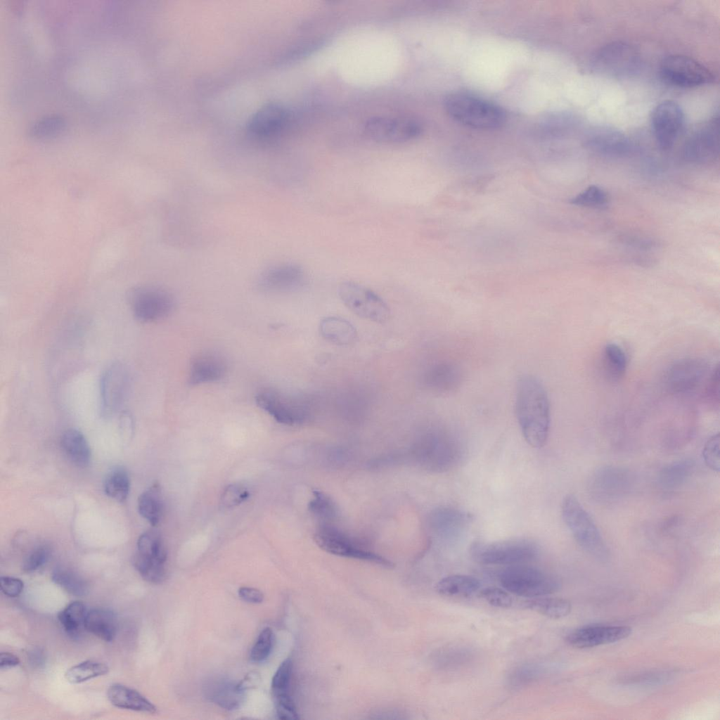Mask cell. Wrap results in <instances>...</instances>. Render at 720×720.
<instances>
[{
	"label": "cell",
	"mask_w": 720,
	"mask_h": 720,
	"mask_svg": "<svg viewBox=\"0 0 720 720\" xmlns=\"http://www.w3.org/2000/svg\"><path fill=\"white\" fill-rule=\"evenodd\" d=\"M480 587V581L472 576L454 574L439 580L435 589L443 596L466 597L475 593Z\"/></svg>",
	"instance_id": "32"
},
{
	"label": "cell",
	"mask_w": 720,
	"mask_h": 720,
	"mask_svg": "<svg viewBox=\"0 0 720 720\" xmlns=\"http://www.w3.org/2000/svg\"><path fill=\"white\" fill-rule=\"evenodd\" d=\"M719 434L712 436L705 443L702 457L706 465L714 471L719 472L720 468Z\"/></svg>",
	"instance_id": "48"
},
{
	"label": "cell",
	"mask_w": 720,
	"mask_h": 720,
	"mask_svg": "<svg viewBox=\"0 0 720 720\" xmlns=\"http://www.w3.org/2000/svg\"><path fill=\"white\" fill-rule=\"evenodd\" d=\"M707 366L701 360L686 359L673 365L667 373L668 388L676 393L694 390L707 373Z\"/></svg>",
	"instance_id": "20"
},
{
	"label": "cell",
	"mask_w": 720,
	"mask_h": 720,
	"mask_svg": "<svg viewBox=\"0 0 720 720\" xmlns=\"http://www.w3.org/2000/svg\"><path fill=\"white\" fill-rule=\"evenodd\" d=\"M528 609L552 619H560L568 615L572 609L570 601L560 598L539 596L525 601Z\"/></svg>",
	"instance_id": "33"
},
{
	"label": "cell",
	"mask_w": 720,
	"mask_h": 720,
	"mask_svg": "<svg viewBox=\"0 0 720 720\" xmlns=\"http://www.w3.org/2000/svg\"><path fill=\"white\" fill-rule=\"evenodd\" d=\"M255 401L262 410L284 425H301L308 421L311 416L309 400L301 394L266 388L257 394Z\"/></svg>",
	"instance_id": "7"
},
{
	"label": "cell",
	"mask_w": 720,
	"mask_h": 720,
	"mask_svg": "<svg viewBox=\"0 0 720 720\" xmlns=\"http://www.w3.org/2000/svg\"><path fill=\"white\" fill-rule=\"evenodd\" d=\"M28 660L33 667L41 668L46 663V656L41 649L34 648L28 652Z\"/></svg>",
	"instance_id": "53"
},
{
	"label": "cell",
	"mask_w": 720,
	"mask_h": 720,
	"mask_svg": "<svg viewBox=\"0 0 720 720\" xmlns=\"http://www.w3.org/2000/svg\"><path fill=\"white\" fill-rule=\"evenodd\" d=\"M226 370V364L220 356L212 354H201L191 365L188 382L197 385L217 381L224 376Z\"/></svg>",
	"instance_id": "25"
},
{
	"label": "cell",
	"mask_w": 720,
	"mask_h": 720,
	"mask_svg": "<svg viewBox=\"0 0 720 720\" xmlns=\"http://www.w3.org/2000/svg\"><path fill=\"white\" fill-rule=\"evenodd\" d=\"M309 509L311 513L321 521L320 524L332 523L338 515V508L333 500L323 492L318 491L313 492Z\"/></svg>",
	"instance_id": "39"
},
{
	"label": "cell",
	"mask_w": 720,
	"mask_h": 720,
	"mask_svg": "<svg viewBox=\"0 0 720 720\" xmlns=\"http://www.w3.org/2000/svg\"><path fill=\"white\" fill-rule=\"evenodd\" d=\"M319 333L326 341L339 346H347L356 342L358 334L354 326L347 319L340 316H327L319 323Z\"/></svg>",
	"instance_id": "26"
},
{
	"label": "cell",
	"mask_w": 720,
	"mask_h": 720,
	"mask_svg": "<svg viewBox=\"0 0 720 720\" xmlns=\"http://www.w3.org/2000/svg\"><path fill=\"white\" fill-rule=\"evenodd\" d=\"M604 357L608 369L615 377L625 372L628 359L623 349L615 343H608L604 348Z\"/></svg>",
	"instance_id": "43"
},
{
	"label": "cell",
	"mask_w": 720,
	"mask_h": 720,
	"mask_svg": "<svg viewBox=\"0 0 720 720\" xmlns=\"http://www.w3.org/2000/svg\"><path fill=\"white\" fill-rule=\"evenodd\" d=\"M61 448L75 465L86 468L91 461V449L84 435L75 429L67 430L60 439Z\"/></svg>",
	"instance_id": "29"
},
{
	"label": "cell",
	"mask_w": 720,
	"mask_h": 720,
	"mask_svg": "<svg viewBox=\"0 0 720 720\" xmlns=\"http://www.w3.org/2000/svg\"><path fill=\"white\" fill-rule=\"evenodd\" d=\"M0 588L2 593L11 598L20 595L24 589V582L18 578L2 576L0 578Z\"/></svg>",
	"instance_id": "51"
},
{
	"label": "cell",
	"mask_w": 720,
	"mask_h": 720,
	"mask_svg": "<svg viewBox=\"0 0 720 720\" xmlns=\"http://www.w3.org/2000/svg\"><path fill=\"white\" fill-rule=\"evenodd\" d=\"M51 579L66 592L75 596H84L89 591L87 581L81 575L66 567H56L51 574Z\"/></svg>",
	"instance_id": "35"
},
{
	"label": "cell",
	"mask_w": 720,
	"mask_h": 720,
	"mask_svg": "<svg viewBox=\"0 0 720 720\" xmlns=\"http://www.w3.org/2000/svg\"><path fill=\"white\" fill-rule=\"evenodd\" d=\"M66 125V120L62 115H49L35 121L29 127L27 134L35 139H50L60 134Z\"/></svg>",
	"instance_id": "37"
},
{
	"label": "cell",
	"mask_w": 720,
	"mask_h": 720,
	"mask_svg": "<svg viewBox=\"0 0 720 720\" xmlns=\"http://www.w3.org/2000/svg\"><path fill=\"white\" fill-rule=\"evenodd\" d=\"M22 7H23V6H22V3L21 1H11V9L13 11H15L16 13L20 12L21 10L22 9Z\"/></svg>",
	"instance_id": "55"
},
{
	"label": "cell",
	"mask_w": 720,
	"mask_h": 720,
	"mask_svg": "<svg viewBox=\"0 0 720 720\" xmlns=\"http://www.w3.org/2000/svg\"><path fill=\"white\" fill-rule=\"evenodd\" d=\"M662 78L671 85L690 88L702 86L714 80L712 73L703 65L685 56L672 55L661 63Z\"/></svg>",
	"instance_id": "13"
},
{
	"label": "cell",
	"mask_w": 720,
	"mask_h": 720,
	"mask_svg": "<svg viewBox=\"0 0 720 720\" xmlns=\"http://www.w3.org/2000/svg\"><path fill=\"white\" fill-rule=\"evenodd\" d=\"M292 671V662L285 659L275 672L271 681V691L274 700L290 698V687Z\"/></svg>",
	"instance_id": "41"
},
{
	"label": "cell",
	"mask_w": 720,
	"mask_h": 720,
	"mask_svg": "<svg viewBox=\"0 0 720 720\" xmlns=\"http://www.w3.org/2000/svg\"><path fill=\"white\" fill-rule=\"evenodd\" d=\"M608 202L607 192L596 185L588 186L571 200L573 205L594 209H603Z\"/></svg>",
	"instance_id": "42"
},
{
	"label": "cell",
	"mask_w": 720,
	"mask_h": 720,
	"mask_svg": "<svg viewBox=\"0 0 720 720\" xmlns=\"http://www.w3.org/2000/svg\"><path fill=\"white\" fill-rule=\"evenodd\" d=\"M684 115L680 105L664 101L652 110L651 125L655 140L663 150L672 147L683 127Z\"/></svg>",
	"instance_id": "16"
},
{
	"label": "cell",
	"mask_w": 720,
	"mask_h": 720,
	"mask_svg": "<svg viewBox=\"0 0 720 720\" xmlns=\"http://www.w3.org/2000/svg\"><path fill=\"white\" fill-rule=\"evenodd\" d=\"M719 152V118L716 113L698 127L686 141L683 155L686 160L698 164L714 160Z\"/></svg>",
	"instance_id": "15"
},
{
	"label": "cell",
	"mask_w": 720,
	"mask_h": 720,
	"mask_svg": "<svg viewBox=\"0 0 720 720\" xmlns=\"http://www.w3.org/2000/svg\"><path fill=\"white\" fill-rule=\"evenodd\" d=\"M338 295L352 312L364 319L384 323L390 316V309L382 298L361 284L342 282L338 288Z\"/></svg>",
	"instance_id": "9"
},
{
	"label": "cell",
	"mask_w": 720,
	"mask_h": 720,
	"mask_svg": "<svg viewBox=\"0 0 720 720\" xmlns=\"http://www.w3.org/2000/svg\"><path fill=\"white\" fill-rule=\"evenodd\" d=\"M131 382V373L124 364L115 362L106 368L100 382L101 411L103 416H111L123 406Z\"/></svg>",
	"instance_id": "12"
},
{
	"label": "cell",
	"mask_w": 720,
	"mask_h": 720,
	"mask_svg": "<svg viewBox=\"0 0 720 720\" xmlns=\"http://www.w3.org/2000/svg\"><path fill=\"white\" fill-rule=\"evenodd\" d=\"M86 605L81 601H72L58 614V619L64 631L69 636L77 637L84 628L87 613Z\"/></svg>",
	"instance_id": "34"
},
{
	"label": "cell",
	"mask_w": 720,
	"mask_h": 720,
	"mask_svg": "<svg viewBox=\"0 0 720 720\" xmlns=\"http://www.w3.org/2000/svg\"><path fill=\"white\" fill-rule=\"evenodd\" d=\"M472 518L461 509L444 506L432 513V525L437 534L444 540L454 542L463 536Z\"/></svg>",
	"instance_id": "22"
},
{
	"label": "cell",
	"mask_w": 720,
	"mask_h": 720,
	"mask_svg": "<svg viewBox=\"0 0 720 720\" xmlns=\"http://www.w3.org/2000/svg\"><path fill=\"white\" fill-rule=\"evenodd\" d=\"M244 690L240 682L236 683L219 680L209 686L207 693L209 698L221 707L235 709L243 702Z\"/></svg>",
	"instance_id": "30"
},
{
	"label": "cell",
	"mask_w": 720,
	"mask_h": 720,
	"mask_svg": "<svg viewBox=\"0 0 720 720\" xmlns=\"http://www.w3.org/2000/svg\"><path fill=\"white\" fill-rule=\"evenodd\" d=\"M444 108L454 120L474 129H497L506 120V112L501 107L468 94L449 95L444 100Z\"/></svg>",
	"instance_id": "2"
},
{
	"label": "cell",
	"mask_w": 720,
	"mask_h": 720,
	"mask_svg": "<svg viewBox=\"0 0 720 720\" xmlns=\"http://www.w3.org/2000/svg\"><path fill=\"white\" fill-rule=\"evenodd\" d=\"M515 415L525 441L534 448L544 446L551 423L550 403L542 383L529 374L516 383Z\"/></svg>",
	"instance_id": "1"
},
{
	"label": "cell",
	"mask_w": 720,
	"mask_h": 720,
	"mask_svg": "<svg viewBox=\"0 0 720 720\" xmlns=\"http://www.w3.org/2000/svg\"><path fill=\"white\" fill-rule=\"evenodd\" d=\"M286 109L276 104L262 107L250 120L248 131L255 139L267 141L278 136L289 122Z\"/></svg>",
	"instance_id": "18"
},
{
	"label": "cell",
	"mask_w": 720,
	"mask_h": 720,
	"mask_svg": "<svg viewBox=\"0 0 720 720\" xmlns=\"http://www.w3.org/2000/svg\"><path fill=\"white\" fill-rule=\"evenodd\" d=\"M84 629L99 638L110 642L117 631V622L115 613L106 608H93L87 611Z\"/></svg>",
	"instance_id": "27"
},
{
	"label": "cell",
	"mask_w": 720,
	"mask_h": 720,
	"mask_svg": "<svg viewBox=\"0 0 720 720\" xmlns=\"http://www.w3.org/2000/svg\"><path fill=\"white\" fill-rule=\"evenodd\" d=\"M275 706L278 719L282 720L298 719V713L292 698L276 700Z\"/></svg>",
	"instance_id": "50"
},
{
	"label": "cell",
	"mask_w": 720,
	"mask_h": 720,
	"mask_svg": "<svg viewBox=\"0 0 720 720\" xmlns=\"http://www.w3.org/2000/svg\"><path fill=\"white\" fill-rule=\"evenodd\" d=\"M499 581L508 592L528 598L551 594L560 586L559 580L553 575L523 563L503 569L499 574Z\"/></svg>",
	"instance_id": "4"
},
{
	"label": "cell",
	"mask_w": 720,
	"mask_h": 720,
	"mask_svg": "<svg viewBox=\"0 0 720 720\" xmlns=\"http://www.w3.org/2000/svg\"><path fill=\"white\" fill-rule=\"evenodd\" d=\"M138 510L139 514L152 526H157L162 520L163 514V501L160 485L153 484L138 499Z\"/></svg>",
	"instance_id": "31"
},
{
	"label": "cell",
	"mask_w": 720,
	"mask_h": 720,
	"mask_svg": "<svg viewBox=\"0 0 720 720\" xmlns=\"http://www.w3.org/2000/svg\"><path fill=\"white\" fill-rule=\"evenodd\" d=\"M470 550L474 559L484 565L522 564L532 560L538 554L537 545L527 539L476 541Z\"/></svg>",
	"instance_id": "6"
},
{
	"label": "cell",
	"mask_w": 720,
	"mask_h": 720,
	"mask_svg": "<svg viewBox=\"0 0 720 720\" xmlns=\"http://www.w3.org/2000/svg\"><path fill=\"white\" fill-rule=\"evenodd\" d=\"M561 512L564 522L577 544L594 558L605 560L608 547L591 517L575 496L567 494L563 499Z\"/></svg>",
	"instance_id": "3"
},
{
	"label": "cell",
	"mask_w": 720,
	"mask_h": 720,
	"mask_svg": "<svg viewBox=\"0 0 720 720\" xmlns=\"http://www.w3.org/2000/svg\"><path fill=\"white\" fill-rule=\"evenodd\" d=\"M463 379V372L458 366L451 362H442L435 364L427 370L423 382L431 392L448 394L459 388Z\"/></svg>",
	"instance_id": "23"
},
{
	"label": "cell",
	"mask_w": 720,
	"mask_h": 720,
	"mask_svg": "<svg viewBox=\"0 0 720 720\" xmlns=\"http://www.w3.org/2000/svg\"><path fill=\"white\" fill-rule=\"evenodd\" d=\"M693 468V463L690 460L674 462L662 470L660 481L664 487H675L687 479Z\"/></svg>",
	"instance_id": "40"
},
{
	"label": "cell",
	"mask_w": 720,
	"mask_h": 720,
	"mask_svg": "<svg viewBox=\"0 0 720 720\" xmlns=\"http://www.w3.org/2000/svg\"><path fill=\"white\" fill-rule=\"evenodd\" d=\"M128 301L134 316L141 322L163 319L170 314L174 304L169 292L153 285H141L131 289Z\"/></svg>",
	"instance_id": "11"
},
{
	"label": "cell",
	"mask_w": 720,
	"mask_h": 720,
	"mask_svg": "<svg viewBox=\"0 0 720 720\" xmlns=\"http://www.w3.org/2000/svg\"><path fill=\"white\" fill-rule=\"evenodd\" d=\"M51 548L49 544H41L35 547L25 558L22 570L27 573L35 572L43 567L49 560Z\"/></svg>",
	"instance_id": "45"
},
{
	"label": "cell",
	"mask_w": 720,
	"mask_h": 720,
	"mask_svg": "<svg viewBox=\"0 0 720 720\" xmlns=\"http://www.w3.org/2000/svg\"><path fill=\"white\" fill-rule=\"evenodd\" d=\"M239 597L250 603H261L264 600V594L257 589L243 586L238 589Z\"/></svg>",
	"instance_id": "52"
},
{
	"label": "cell",
	"mask_w": 720,
	"mask_h": 720,
	"mask_svg": "<svg viewBox=\"0 0 720 720\" xmlns=\"http://www.w3.org/2000/svg\"><path fill=\"white\" fill-rule=\"evenodd\" d=\"M305 279L303 269L295 264H282L264 271L258 279V286L267 292H287L302 286Z\"/></svg>",
	"instance_id": "21"
},
{
	"label": "cell",
	"mask_w": 720,
	"mask_h": 720,
	"mask_svg": "<svg viewBox=\"0 0 720 720\" xmlns=\"http://www.w3.org/2000/svg\"><path fill=\"white\" fill-rule=\"evenodd\" d=\"M20 664V659L16 655L3 652L0 655V668L7 669L18 666Z\"/></svg>",
	"instance_id": "54"
},
{
	"label": "cell",
	"mask_w": 720,
	"mask_h": 720,
	"mask_svg": "<svg viewBox=\"0 0 720 720\" xmlns=\"http://www.w3.org/2000/svg\"><path fill=\"white\" fill-rule=\"evenodd\" d=\"M586 146L591 151L610 157L625 156L631 150L628 137L620 130L607 125H598L588 131Z\"/></svg>",
	"instance_id": "17"
},
{
	"label": "cell",
	"mask_w": 720,
	"mask_h": 720,
	"mask_svg": "<svg viewBox=\"0 0 720 720\" xmlns=\"http://www.w3.org/2000/svg\"><path fill=\"white\" fill-rule=\"evenodd\" d=\"M366 134L382 143H401L417 137L422 127L413 119L392 116H375L364 124Z\"/></svg>",
	"instance_id": "14"
},
{
	"label": "cell",
	"mask_w": 720,
	"mask_h": 720,
	"mask_svg": "<svg viewBox=\"0 0 720 720\" xmlns=\"http://www.w3.org/2000/svg\"><path fill=\"white\" fill-rule=\"evenodd\" d=\"M250 496L248 489L241 484H232L221 494L220 504L224 508H231L244 502Z\"/></svg>",
	"instance_id": "46"
},
{
	"label": "cell",
	"mask_w": 720,
	"mask_h": 720,
	"mask_svg": "<svg viewBox=\"0 0 720 720\" xmlns=\"http://www.w3.org/2000/svg\"><path fill=\"white\" fill-rule=\"evenodd\" d=\"M103 489L105 494L117 502L123 503L130 490V480L127 471L122 467L113 468L106 476Z\"/></svg>",
	"instance_id": "36"
},
{
	"label": "cell",
	"mask_w": 720,
	"mask_h": 720,
	"mask_svg": "<svg viewBox=\"0 0 720 720\" xmlns=\"http://www.w3.org/2000/svg\"><path fill=\"white\" fill-rule=\"evenodd\" d=\"M626 477V473L621 470L603 468L593 475L591 489L600 498H615L625 489Z\"/></svg>",
	"instance_id": "28"
},
{
	"label": "cell",
	"mask_w": 720,
	"mask_h": 720,
	"mask_svg": "<svg viewBox=\"0 0 720 720\" xmlns=\"http://www.w3.org/2000/svg\"><path fill=\"white\" fill-rule=\"evenodd\" d=\"M314 539L321 549L330 554L387 567H393L391 561L371 551L363 541L343 532L333 523L320 524L314 532Z\"/></svg>",
	"instance_id": "5"
},
{
	"label": "cell",
	"mask_w": 720,
	"mask_h": 720,
	"mask_svg": "<svg viewBox=\"0 0 720 720\" xmlns=\"http://www.w3.org/2000/svg\"><path fill=\"white\" fill-rule=\"evenodd\" d=\"M108 671V665L103 662L86 660L69 668L65 673V677L69 683L77 684L103 676Z\"/></svg>",
	"instance_id": "38"
},
{
	"label": "cell",
	"mask_w": 720,
	"mask_h": 720,
	"mask_svg": "<svg viewBox=\"0 0 720 720\" xmlns=\"http://www.w3.org/2000/svg\"><path fill=\"white\" fill-rule=\"evenodd\" d=\"M631 633V629L627 626H584L570 632L566 641L577 648H588L621 641Z\"/></svg>",
	"instance_id": "19"
},
{
	"label": "cell",
	"mask_w": 720,
	"mask_h": 720,
	"mask_svg": "<svg viewBox=\"0 0 720 720\" xmlns=\"http://www.w3.org/2000/svg\"><path fill=\"white\" fill-rule=\"evenodd\" d=\"M480 596L491 605L507 608L513 604V598L506 590L496 587H487L482 589Z\"/></svg>",
	"instance_id": "47"
},
{
	"label": "cell",
	"mask_w": 720,
	"mask_h": 720,
	"mask_svg": "<svg viewBox=\"0 0 720 720\" xmlns=\"http://www.w3.org/2000/svg\"><path fill=\"white\" fill-rule=\"evenodd\" d=\"M641 58L638 51L631 45L623 41L609 43L594 54L591 65L600 74L625 77L636 73L639 69Z\"/></svg>",
	"instance_id": "10"
},
{
	"label": "cell",
	"mask_w": 720,
	"mask_h": 720,
	"mask_svg": "<svg viewBox=\"0 0 720 720\" xmlns=\"http://www.w3.org/2000/svg\"><path fill=\"white\" fill-rule=\"evenodd\" d=\"M539 669L536 667L531 665H524L513 671L510 675L509 681L513 686H520L531 682L539 676Z\"/></svg>",
	"instance_id": "49"
},
{
	"label": "cell",
	"mask_w": 720,
	"mask_h": 720,
	"mask_svg": "<svg viewBox=\"0 0 720 720\" xmlns=\"http://www.w3.org/2000/svg\"><path fill=\"white\" fill-rule=\"evenodd\" d=\"M274 634L269 627L264 628L259 634L252 646L250 658L252 662L259 663L266 660L273 648Z\"/></svg>",
	"instance_id": "44"
},
{
	"label": "cell",
	"mask_w": 720,
	"mask_h": 720,
	"mask_svg": "<svg viewBox=\"0 0 720 720\" xmlns=\"http://www.w3.org/2000/svg\"><path fill=\"white\" fill-rule=\"evenodd\" d=\"M167 560V551L159 532L150 529L139 537L133 565L143 579L161 583L166 576Z\"/></svg>",
	"instance_id": "8"
},
{
	"label": "cell",
	"mask_w": 720,
	"mask_h": 720,
	"mask_svg": "<svg viewBox=\"0 0 720 720\" xmlns=\"http://www.w3.org/2000/svg\"><path fill=\"white\" fill-rule=\"evenodd\" d=\"M107 698L115 707L154 714L156 707L137 690L121 683H113L107 690Z\"/></svg>",
	"instance_id": "24"
}]
</instances>
